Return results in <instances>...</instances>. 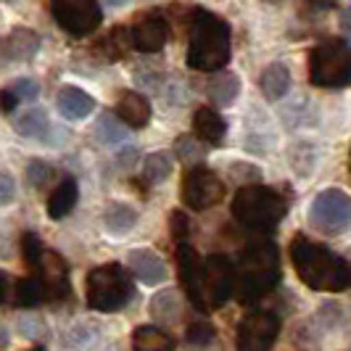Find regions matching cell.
Returning a JSON list of instances; mask_svg holds the SVG:
<instances>
[{
	"mask_svg": "<svg viewBox=\"0 0 351 351\" xmlns=\"http://www.w3.org/2000/svg\"><path fill=\"white\" fill-rule=\"evenodd\" d=\"M80 201V185L74 177H64L56 188H53L51 198H48V217L51 219H64L69 217L71 209L77 206Z\"/></svg>",
	"mask_w": 351,
	"mask_h": 351,
	"instance_id": "obj_19",
	"label": "cell"
},
{
	"mask_svg": "<svg viewBox=\"0 0 351 351\" xmlns=\"http://www.w3.org/2000/svg\"><path fill=\"white\" fill-rule=\"evenodd\" d=\"M151 315L161 319V325L167 322H175L180 317V304H177V293L172 291H164V293H156L154 301H151Z\"/></svg>",
	"mask_w": 351,
	"mask_h": 351,
	"instance_id": "obj_27",
	"label": "cell"
},
{
	"mask_svg": "<svg viewBox=\"0 0 351 351\" xmlns=\"http://www.w3.org/2000/svg\"><path fill=\"white\" fill-rule=\"evenodd\" d=\"M280 282V251L272 241H251L235 267V296L243 306L259 304Z\"/></svg>",
	"mask_w": 351,
	"mask_h": 351,
	"instance_id": "obj_2",
	"label": "cell"
},
{
	"mask_svg": "<svg viewBox=\"0 0 351 351\" xmlns=\"http://www.w3.org/2000/svg\"><path fill=\"white\" fill-rule=\"evenodd\" d=\"M349 169H351V154H349Z\"/></svg>",
	"mask_w": 351,
	"mask_h": 351,
	"instance_id": "obj_42",
	"label": "cell"
},
{
	"mask_svg": "<svg viewBox=\"0 0 351 351\" xmlns=\"http://www.w3.org/2000/svg\"><path fill=\"white\" fill-rule=\"evenodd\" d=\"M14 127L24 138H45V132L51 130V119H48V114L43 108H29V111L19 114Z\"/></svg>",
	"mask_w": 351,
	"mask_h": 351,
	"instance_id": "obj_25",
	"label": "cell"
},
{
	"mask_svg": "<svg viewBox=\"0 0 351 351\" xmlns=\"http://www.w3.org/2000/svg\"><path fill=\"white\" fill-rule=\"evenodd\" d=\"M180 195H182V204L188 209L206 211L225 198V180L209 167L195 164L193 169H188V175L182 177Z\"/></svg>",
	"mask_w": 351,
	"mask_h": 351,
	"instance_id": "obj_7",
	"label": "cell"
},
{
	"mask_svg": "<svg viewBox=\"0 0 351 351\" xmlns=\"http://www.w3.org/2000/svg\"><path fill=\"white\" fill-rule=\"evenodd\" d=\"M172 238L177 243H185L188 238V217L182 211H172Z\"/></svg>",
	"mask_w": 351,
	"mask_h": 351,
	"instance_id": "obj_35",
	"label": "cell"
},
{
	"mask_svg": "<svg viewBox=\"0 0 351 351\" xmlns=\"http://www.w3.org/2000/svg\"><path fill=\"white\" fill-rule=\"evenodd\" d=\"M309 82L317 88H343L351 82V48L343 40H325L309 53Z\"/></svg>",
	"mask_w": 351,
	"mask_h": 351,
	"instance_id": "obj_6",
	"label": "cell"
},
{
	"mask_svg": "<svg viewBox=\"0 0 351 351\" xmlns=\"http://www.w3.org/2000/svg\"><path fill=\"white\" fill-rule=\"evenodd\" d=\"M127 264H130V272L143 285H158L167 280V267L161 262V256L151 248H132L127 254Z\"/></svg>",
	"mask_w": 351,
	"mask_h": 351,
	"instance_id": "obj_15",
	"label": "cell"
},
{
	"mask_svg": "<svg viewBox=\"0 0 351 351\" xmlns=\"http://www.w3.org/2000/svg\"><path fill=\"white\" fill-rule=\"evenodd\" d=\"M185 338H188V343H193V346H209L211 341L217 338V330H214V325H209V322H193V325L185 330Z\"/></svg>",
	"mask_w": 351,
	"mask_h": 351,
	"instance_id": "obj_29",
	"label": "cell"
},
{
	"mask_svg": "<svg viewBox=\"0 0 351 351\" xmlns=\"http://www.w3.org/2000/svg\"><path fill=\"white\" fill-rule=\"evenodd\" d=\"M8 90L14 93V98H16L19 104H24V101H35L37 95H40L37 82L35 80H27V77H21V80H16L14 85H8Z\"/></svg>",
	"mask_w": 351,
	"mask_h": 351,
	"instance_id": "obj_31",
	"label": "cell"
},
{
	"mask_svg": "<svg viewBox=\"0 0 351 351\" xmlns=\"http://www.w3.org/2000/svg\"><path fill=\"white\" fill-rule=\"evenodd\" d=\"M291 262L304 285L325 293H343L351 288V262L322 243L296 235L291 243Z\"/></svg>",
	"mask_w": 351,
	"mask_h": 351,
	"instance_id": "obj_1",
	"label": "cell"
},
{
	"mask_svg": "<svg viewBox=\"0 0 351 351\" xmlns=\"http://www.w3.org/2000/svg\"><path fill=\"white\" fill-rule=\"evenodd\" d=\"M85 296H88V306L93 312L111 315V312L124 309L132 301L135 285H132L124 267H119L117 262H108L88 272Z\"/></svg>",
	"mask_w": 351,
	"mask_h": 351,
	"instance_id": "obj_5",
	"label": "cell"
},
{
	"mask_svg": "<svg viewBox=\"0 0 351 351\" xmlns=\"http://www.w3.org/2000/svg\"><path fill=\"white\" fill-rule=\"evenodd\" d=\"M32 275H35L43 291H45V301H58L69 299L71 296V278H69V264L61 254L56 251H43V256L32 267Z\"/></svg>",
	"mask_w": 351,
	"mask_h": 351,
	"instance_id": "obj_12",
	"label": "cell"
},
{
	"mask_svg": "<svg viewBox=\"0 0 351 351\" xmlns=\"http://www.w3.org/2000/svg\"><path fill=\"white\" fill-rule=\"evenodd\" d=\"M193 132L198 141L209 143V145H222L228 138V122L222 119L219 111H214L209 106H201L193 114Z\"/></svg>",
	"mask_w": 351,
	"mask_h": 351,
	"instance_id": "obj_17",
	"label": "cell"
},
{
	"mask_svg": "<svg viewBox=\"0 0 351 351\" xmlns=\"http://www.w3.org/2000/svg\"><path fill=\"white\" fill-rule=\"evenodd\" d=\"M114 117L124 124V127H145L151 122V104L148 98L135 93V90H124L122 95L117 98V106H114Z\"/></svg>",
	"mask_w": 351,
	"mask_h": 351,
	"instance_id": "obj_16",
	"label": "cell"
},
{
	"mask_svg": "<svg viewBox=\"0 0 351 351\" xmlns=\"http://www.w3.org/2000/svg\"><path fill=\"white\" fill-rule=\"evenodd\" d=\"M14 198H16V182H14V177L0 172V206L11 204Z\"/></svg>",
	"mask_w": 351,
	"mask_h": 351,
	"instance_id": "obj_34",
	"label": "cell"
},
{
	"mask_svg": "<svg viewBox=\"0 0 351 351\" xmlns=\"http://www.w3.org/2000/svg\"><path fill=\"white\" fill-rule=\"evenodd\" d=\"M172 169H175V164H172V158L167 156V154H151V156L145 158V164H143V180L145 182H151V185H158V182H167L169 175H172Z\"/></svg>",
	"mask_w": 351,
	"mask_h": 351,
	"instance_id": "obj_26",
	"label": "cell"
},
{
	"mask_svg": "<svg viewBox=\"0 0 351 351\" xmlns=\"http://www.w3.org/2000/svg\"><path fill=\"white\" fill-rule=\"evenodd\" d=\"M40 304H45V291L35 275H27L16 280L14 285V306L16 309H37Z\"/></svg>",
	"mask_w": 351,
	"mask_h": 351,
	"instance_id": "obj_23",
	"label": "cell"
},
{
	"mask_svg": "<svg viewBox=\"0 0 351 351\" xmlns=\"http://www.w3.org/2000/svg\"><path fill=\"white\" fill-rule=\"evenodd\" d=\"M235 296V264L225 254L204 259V306L219 309Z\"/></svg>",
	"mask_w": 351,
	"mask_h": 351,
	"instance_id": "obj_11",
	"label": "cell"
},
{
	"mask_svg": "<svg viewBox=\"0 0 351 351\" xmlns=\"http://www.w3.org/2000/svg\"><path fill=\"white\" fill-rule=\"evenodd\" d=\"M14 278L8 272H0V306H14Z\"/></svg>",
	"mask_w": 351,
	"mask_h": 351,
	"instance_id": "obj_33",
	"label": "cell"
},
{
	"mask_svg": "<svg viewBox=\"0 0 351 351\" xmlns=\"http://www.w3.org/2000/svg\"><path fill=\"white\" fill-rule=\"evenodd\" d=\"M132 351H175V338L158 325H141L132 330Z\"/></svg>",
	"mask_w": 351,
	"mask_h": 351,
	"instance_id": "obj_20",
	"label": "cell"
},
{
	"mask_svg": "<svg viewBox=\"0 0 351 351\" xmlns=\"http://www.w3.org/2000/svg\"><path fill=\"white\" fill-rule=\"evenodd\" d=\"M104 225L111 235H124V232H130V230L138 225V211L132 209L130 204H119V201H114V204H108V206H106Z\"/></svg>",
	"mask_w": 351,
	"mask_h": 351,
	"instance_id": "obj_22",
	"label": "cell"
},
{
	"mask_svg": "<svg viewBox=\"0 0 351 351\" xmlns=\"http://www.w3.org/2000/svg\"><path fill=\"white\" fill-rule=\"evenodd\" d=\"M43 251H45V246H43V241L37 238L35 232H24V235H21V254H24V262H27L29 269H32L37 259L43 256Z\"/></svg>",
	"mask_w": 351,
	"mask_h": 351,
	"instance_id": "obj_30",
	"label": "cell"
},
{
	"mask_svg": "<svg viewBox=\"0 0 351 351\" xmlns=\"http://www.w3.org/2000/svg\"><path fill=\"white\" fill-rule=\"evenodd\" d=\"M230 61V24L209 11H193L188 66L195 71H222Z\"/></svg>",
	"mask_w": 351,
	"mask_h": 351,
	"instance_id": "obj_3",
	"label": "cell"
},
{
	"mask_svg": "<svg viewBox=\"0 0 351 351\" xmlns=\"http://www.w3.org/2000/svg\"><path fill=\"white\" fill-rule=\"evenodd\" d=\"M106 5H124V3H127V0H104Z\"/></svg>",
	"mask_w": 351,
	"mask_h": 351,
	"instance_id": "obj_40",
	"label": "cell"
},
{
	"mask_svg": "<svg viewBox=\"0 0 351 351\" xmlns=\"http://www.w3.org/2000/svg\"><path fill=\"white\" fill-rule=\"evenodd\" d=\"M8 343H11V333H8V330L0 325V349H5Z\"/></svg>",
	"mask_w": 351,
	"mask_h": 351,
	"instance_id": "obj_39",
	"label": "cell"
},
{
	"mask_svg": "<svg viewBox=\"0 0 351 351\" xmlns=\"http://www.w3.org/2000/svg\"><path fill=\"white\" fill-rule=\"evenodd\" d=\"M16 106H19V101L14 98V93H11V90H8V88L0 90V108H3L5 114H11Z\"/></svg>",
	"mask_w": 351,
	"mask_h": 351,
	"instance_id": "obj_37",
	"label": "cell"
},
{
	"mask_svg": "<svg viewBox=\"0 0 351 351\" xmlns=\"http://www.w3.org/2000/svg\"><path fill=\"white\" fill-rule=\"evenodd\" d=\"M262 93L267 101H280L291 93V69L282 61H272L262 71Z\"/></svg>",
	"mask_w": 351,
	"mask_h": 351,
	"instance_id": "obj_21",
	"label": "cell"
},
{
	"mask_svg": "<svg viewBox=\"0 0 351 351\" xmlns=\"http://www.w3.org/2000/svg\"><path fill=\"white\" fill-rule=\"evenodd\" d=\"M232 217L251 232H272L282 222L288 204L267 185H243L232 198Z\"/></svg>",
	"mask_w": 351,
	"mask_h": 351,
	"instance_id": "obj_4",
	"label": "cell"
},
{
	"mask_svg": "<svg viewBox=\"0 0 351 351\" xmlns=\"http://www.w3.org/2000/svg\"><path fill=\"white\" fill-rule=\"evenodd\" d=\"M280 335V317L267 309L248 312L235 330V351H272Z\"/></svg>",
	"mask_w": 351,
	"mask_h": 351,
	"instance_id": "obj_8",
	"label": "cell"
},
{
	"mask_svg": "<svg viewBox=\"0 0 351 351\" xmlns=\"http://www.w3.org/2000/svg\"><path fill=\"white\" fill-rule=\"evenodd\" d=\"M51 177H53V169L48 164H43V161H32L27 167V180H29L32 188H45Z\"/></svg>",
	"mask_w": 351,
	"mask_h": 351,
	"instance_id": "obj_32",
	"label": "cell"
},
{
	"mask_svg": "<svg viewBox=\"0 0 351 351\" xmlns=\"http://www.w3.org/2000/svg\"><path fill=\"white\" fill-rule=\"evenodd\" d=\"M51 14L56 24L74 37L93 35L104 21L98 0H51Z\"/></svg>",
	"mask_w": 351,
	"mask_h": 351,
	"instance_id": "obj_9",
	"label": "cell"
},
{
	"mask_svg": "<svg viewBox=\"0 0 351 351\" xmlns=\"http://www.w3.org/2000/svg\"><path fill=\"white\" fill-rule=\"evenodd\" d=\"M309 222L328 235L343 232L351 225V195L338 188L317 193L309 206Z\"/></svg>",
	"mask_w": 351,
	"mask_h": 351,
	"instance_id": "obj_10",
	"label": "cell"
},
{
	"mask_svg": "<svg viewBox=\"0 0 351 351\" xmlns=\"http://www.w3.org/2000/svg\"><path fill=\"white\" fill-rule=\"evenodd\" d=\"M95 138L104 145H117V143H122L127 138V132H124V127L114 114H104L95 124Z\"/></svg>",
	"mask_w": 351,
	"mask_h": 351,
	"instance_id": "obj_28",
	"label": "cell"
},
{
	"mask_svg": "<svg viewBox=\"0 0 351 351\" xmlns=\"http://www.w3.org/2000/svg\"><path fill=\"white\" fill-rule=\"evenodd\" d=\"M56 104H58L61 117H66L71 122L88 119L90 114L95 111V98L80 88H64L58 93V101H56Z\"/></svg>",
	"mask_w": 351,
	"mask_h": 351,
	"instance_id": "obj_18",
	"label": "cell"
},
{
	"mask_svg": "<svg viewBox=\"0 0 351 351\" xmlns=\"http://www.w3.org/2000/svg\"><path fill=\"white\" fill-rule=\"evenodd\" d=\"M167 40H169V24L156 11L141 16L130 27V43L141 53H158L167 45Z\"/></svg>",
	"mask_w": 351,
	"mask_h": 351,
	"instance_id": "obj_14",
	"label": "cell"
},
{
	"mask_svg": "<svg viewBox=\"0 0 351 351\" xmlns=\"http://www.w3.org/2000/svg\"><path fill=\"white\" fill-rule=\"evenodd\" d=\"M27 351H45L43 346H35V349H27Z\"/></svg>",
	"mask_w": 351,
	"mask_h": 351,
	"instance_id": "obj_41",
	"label": "cell"
},
{
	"mask_svg": "<svg viewBox=\"0 0 351 351\" xmlns=\"http://www.w3.org/2000/svg\"><path fill=\"white\" fill-rule=\"evenodd\" d=\"M21 333L27 338H40L43 335V322L40 319H21Z\"/></svg>",
	"mask_w": 351,
	"mask_h": 351,
	"instance_id": "obj_36",
	"label": "cell"
},
{
	"mask_svg": "<svg viewBox=\"0 0 351 351\" xmlns=\"http://www.w3.org/2000/svg\"><path fill=\"white\" fill-rule=\"evenodd\" d=\"M341 27H343V32H346L351 40V8H346V11L341 14Z\"/></svg>",
	"mask_w": 351,
	"mask_h": 351,
	"instance_id": "obj_38",
	"label": "cell"
},
{
	"mask_svg": "<svg viewBox=\"0 0 351 351\" xmlns=\"http://www.w3.org/2000/svg\"><path fill=\"white\" fill-rule=\"evenodd\" d=\"M238 93H241V80H238L232 71H225V69L217 71V77L209 82V95L217 106L235 104Z\"/></svg>",
	"mask_w": 351,
	"mask_h": 351,
	"instance_id": "obj_24",
	"label": "cell"
},
{
	"mask_svg": "<svg viewBox=\"0 0 351 351\" xmlns=\"http://www.w3.org/2000/svg\"><path fill=\"white\" fill-rule=\"evenodd\" d=\"M175 256L177 275H180V285H182L185 296L198 312H206V306H204V262H201L198 251L185 241V243H177Z\"/></svg>",
	"mask_w": 351,
	"mask_h": 351,
	"instance_id": "obj_13",
	"label": "cell"
}]
</instances>
